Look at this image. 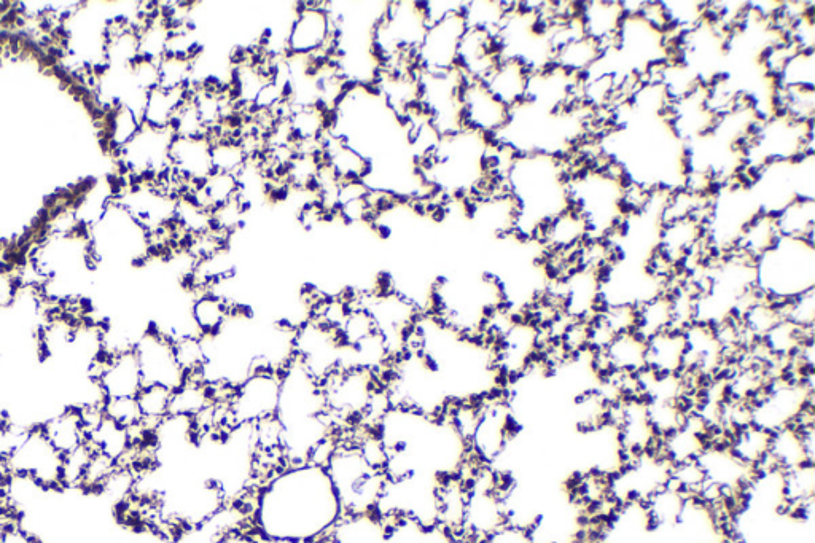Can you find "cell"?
Listing matches in <instances>:
<instances>
[{
    "instance_id": "cell-2",
    "label": "cell",
    "mask_w": 815,
    "mask_h": 543,
    "mask_svg": "<svg viewBox=\"0 0 815 543\" xmlns=\"http://www.w3.org/2000/svg\"><path fill=\"white\" fill-rule=\"evenodd\" d=\"M281 400V376L277 373H254L234 387L228 407L234 427L255 424L260 419L277 415Z\"/></svg>"
},
{
    "instance_id": "cell-4",
    "label": "cell",
    "mask_w": 815,
    "mask_h": 543,
    "mask_svg": "<svg viewBox=\"0 0 815 543\" xmlns=\"http://www.w3.org/2000/svg\"><path fill=\"white\" fill-rule=\"evenodd\" d=\"M137 362L145 384H158L171 391L185 383L184 372L177 365L172 340L161 332L160 327L150 325L134 346Z\"/></svg>"
},
{
    "instance_id": "cell-6",
    "label": "cell",
    "mask_w": 815,
    "mask_h": 543,
    "mask_svg": "<svg viewBox=\"0 0 815 543\" xmlns=\"http://www.w3.org/2000/svg\"><path fill=\"white\" fill-rule=\"evenodd\" d=\"M96 381L106 399H128V397L134 399L144 386L134 349L109 357L106 364L102 365Z\"/></svg>"
},
{
    "instance_id": "cell-5",
    "label": "cell",
    "mask_w": 815,
    "mask_h": 543,
    "mask_svg": "<svg viewBox=\"0 0 815 543\" xmlns=\"http://www.w3.org/2000/svg\"><path fill=\"white\" fill-rule=\"evenodd\" d=\"M335 24L327 8L308 4V10L297 15L287 34V50L292 56H311L327 48L333 39Z\"/></svg>"
},
{
    "instance_id": "cell-10",
    "label": "cell",
    "mask_w": 815,
    "mask_h": 543,
    "mask_svg": "<svg viewBox=\"0 0 815 543\" xmlns=\"http://www.w3.org/2000/svg\"><path fill=\"white\" fill-rule=\"evenodd\" d=\"M172 391L168 387L158 384H145L136 395L137 405L141 410L142 421L152 426H160V422L169 416Z\"/></svg>"
},
{
    "instance_id": "cell-8",
    "label": "cell",
    "mask_w": 815,
    "mask_h": 543,
    "mask_svg": "<svg viewBox=\"0 0 815 543\" xmlns=\"http://www.w3.org/2000/svg\"><path fill=\"white\" fill-rule=\"evenodd\" d=\"M192 319L201 338L214 340L222 335L230 319V303L214 292H204L192 306Z\"/></svg>"
},
{
    "instance_id": "cell-11",
    "label": "cell",
    "mask_w": 815,
    "mask_h": 543,
    "mask_svg": "<svg viewBox=\"0 0 815 543\" xmlns=\"http://www.w3.org/2000/svg\"><path fill=\"white\" fill-rule=\"evenodd\" d=\"M104 413H106V418L117 422L118 426L125 427V429L136 426L142 421L141 410L137 405L136 397L134 399H131V397H128V399H107L106 403H104Z\"/></svg>"
},
{
    "instance_id": "cell-3",
    "label": "cell",
    "mask_w": 815,
    "mask_h": 543,
    "mask_svg": "<svg viewBox=\"0 0 815 543\" xmlns=\"http://www.w3.org/2000/svg\"><path fill=\"white\" fill-rule=\"evenodd\" d=\"M8 465L12 473L32 478L45 491L63 489L61 486L63 456L53 450L40 427L31 429L20 448L8 459Z\"/></svg>"
},
{
    "instance_id": "cell-1",
    "label": "cell",
    "mask_w": 815,
    "mask_h": 543,
    "mask_svg": "<svg viewBox=\"0 0 815 543\" xmlns=\"http://www.w3.org/2000/svg\"><path fill=\"white\" fill-rule=\"evenodd\" d=\"M341 516L327 470L306 464L284 470L258 491L254 520L263 539L309 543L333 531Z\"/></svg>"
},
{
    "instance_id": "cell-9",
    "label": "cell",
    "mask_w": 815,
    "mask_h": 543,
    "mask_svg": "<svg viewBox=\"0 0 815 543\" xmlns=\"http://www.w3.org/2000/svg\"><path fill=\"white\" fill-rule=\"evenodd\" d=\"M88 442L93 445L94 450L106 454L115 462L129 450L128 430L118 426L117 422L110 421L109 418L99 424L98 429L93 430L88 438Z\"/></svg>"
},
{
    "instance_id": "cell-7",
    "label": "cell",
    "mask_w": 815,
    "mask_h": 543,
    "mask_svg": "<svg viewBox=\"0 0 815 543\" xmlns=\"http://www.w3.org/2000/svg\"><path fill=\"white\" fill-rule=\"evenodd\" d=\"M39 427L53 450L61 456L72 453L86 442V430L75 407L58 411Z\"/></svg>"
}]
</instances>
